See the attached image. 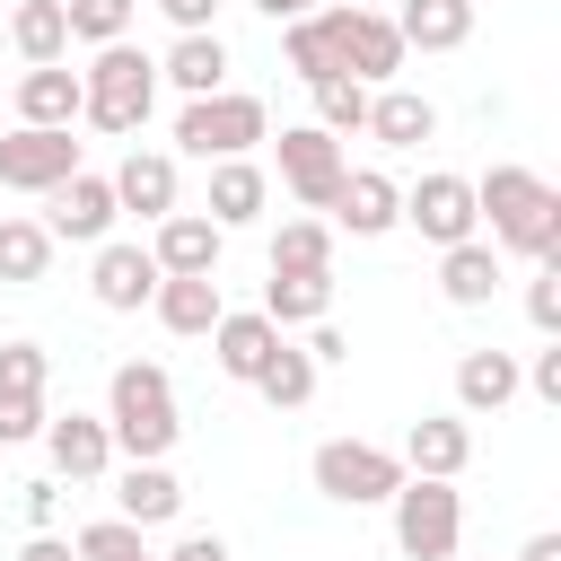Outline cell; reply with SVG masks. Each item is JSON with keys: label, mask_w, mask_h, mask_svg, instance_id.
I'll return each mask as SVG.
<instances>
[{"label": "cell", "mask_w": 561, "mask_h": 561, "mask_svg": "<svg viewBox=\"0 0 561 561\" xmlns=\"http://www.w3.org/2000/svg\"><path fill=\"white\" fill-rule=\"evenodd\" d=\"M473 210L491 219V245L500 254H526V263H552L561 254V193L535 167H491L473 184Z\"/></svg>", "instance_id": "1"}, {"label": "cell", "mask_w": 561, "mask_h": 561, "mask_svg": "<svg viewBox=\"0 0 561 561\" xmlns=\"http://www.w3.org/2000/svg\"><path fill=\"white\" fill-rule=\"evenodd\" d=\"M105 438H114V456H131V465H149V456H167V447L184 438V421H175V377H167L158 359H123V368L105 377Z\"/></svg>", "instance_id": "2"}, {"label": "cell", "mask_w": 561, "mask_h": 561, "mask_svg": "<svg viewBox=\"0 0 561 561\" xmlns=\"http://www.w3.org/2000/svg\"><path fill=\"white\" fill-rule=\"evenodd\" d=\"M149 105H158V61H149L131 35H123V44H96V61L79 70V123L131 140V131L149 123Z\"/></svg>", "instance_id": "3"}, {"label": "cell", "mask_w": 561, "mask_h": 561, "mask_svg": "<svg viewBox=\"0 0 561 561\" xmlns=\"http://www.w3.org/2000/svg\"><path fill=\"white\" fill-rule=\"evenodd\" d=\"M175 140H184V158H245L254 140H272V114L245 88H210V96H184Z\"/></svg>", "instance_id": "4"}, {"label": "cell", "mask_w": 561, "mask_h": 561, "mask_svg": "<svg viewBox=\"0 0 561 561\" xmlns=\"http://www.w3.org/2000/svg\"><path fill=\"white\" fill-rule=\"evenodd\" d=\"M386 508H394L403 561H447V552L465 543V500H456V482H438V473H403Z\"/></svg>", "instance_id": "5"}, {"label": "cell", "mask_w": 561, "mask_h": 561, "mask_svg": "<svg viewBox=\"0 0 561 561\" xmlns=\"http://www.w3.org/2000/svg\"><path fill=\"white\" fill-rule=\"evenodd\" d=\"M307 473H316L324 500H342V508H377V500H394L403 456H394V447H368V438H324Z\"/></svg>", "instance_id": "6"}, {"label": "cell", "mask_w": 561, "mask_h": 561, "mask_svg": "<svg viewBox=\"0 0 561 561\" xmlns=\"http://www.w3.org/2000/svg\"><path fill=\"white\" fill-rule=\"evenodd\" d=\"M44 377H53V359H44V342H0V447H26V438H44Z\"/></svg>", "instance_id": "7"}, {"label": "cell", "mask_w": 561, "mask_h": 561, "mask_svg": "<svg viewBox=\"0 0 561 561\" xmlns=\"http://www.w3.org/2000/svg\"><path fill=\"white\" fill-rule=\"evenodd\" d=\"M342 175H351V158H342V140H333V131H316V123L280 131V184H289V202H298V210H333Z\"/></svg>", "instance_id": "8"}, {"label": "cell", "mask_w": 561, "mask_h": 561, "mask_svg": "<svg viewBox=\"0 0 561 561\" xmlns=\"http://www.w3.org/2000/svg\"><path fill=\"white\" fill-rule=\"evenodd\" d=\"M61 175H79V140L53 123H18L0 140V193H53Z\"/></svg>", "instance_id": "9"}, {"label": "cell", "mask_w": 561, "mask_h": 561, "mask_svg": "<svg viewBox=\"0 0 561 561\" xmlns=\"http://www.w3.org/2000/svg\"><path fill=\"white\" fill-rule=\"evenodd\" d=\"M114 219H123V202H114V184L105 175H61L53 193H44V228H53V245L70 237V245H105L114 237Z\"/></svg>", "instance_id": "10"}, {"label": "cell", "mask_w": 561, "mask_h": 561, "mask_svg": "<svg viewBox=\"0 0 561 561\" xmlns=\"http://www.w3.org/2000/svg\"><path fill=\"white\" fill-rule=\"evenodd\" d=\"M158 254L149 245H131V237H105L96 245V263H88V289H96V307H114V316H140L149 298H158Z\"/></svg>", "instance_id": "11"}, {"label": "cell", "mask_w": 561, "mask_h": 561, "mask_svg": "<svg viewBox=\"0 0 561 561\" xmlns=\"http://www.w3.org/2000/svg\"><path fill=\"white\" fill-rule=\"evenodd\" d=\"M403 219H412L430 245H465V237L482 228V210H473V184H465V175H421V184L403 193Z\"/></svg>", "instance_id": "12"}, {"label": "cell", "mask_w": 561, "mask_h": 561, "mask_svg": "<svg viewBox=\"0 0 561 561\" xmlns=\"http://www.w3.org/2000/svg\"><path fill=\"white\" fill-rule=\"evenodd\" d=\"M342 18H351V0H324V9H307V18L280 26V53H289V70H298L307 88L342 79Z\"/></svg>", "instance_id": "13"}, {"label": "cell", "mask_w": 561, "mask_h": 561, "mask_svg": "<svg viewBox=\"0 0 561 561\" xmlns=\"http://www.w3.org/2000/svg\"><path fill=\"white\" fill-rule=\"evenodd\" d=\"M394 70H403V35H394V18H377V9L351 0V18H342V79L386 88Z\"/></svg>", "instance_id": "14"}, {"label": "cell", "mask_w": 561, "mask_h": 561, "mask_svg": "<svg viewBox=\"0 0 561 561\" xmlns=\"http://www.w3.org/2000/svg\"><path fill=\"white\" fill-rule=\"evenodd\" d=\"M403 473H438V482H456L465 465H473V430H465V412H421L412 430H403Z\"/></svg>", "instance_id": "15"}, {"label": "cell", "mask_w": 561, "mask_h": 561, "mask_svg": "<svg viewBox=\"0 0 561 561\" xmlns=\"http://www.w3.org/2000/svg\"><path fill=\"white\" fill-rule=\"evenodd\" d=\"M44 456H53V482H96L114 465V438L96 412H70V421H44Z\"/></svg>", "instance_id": "16"}, {"label": "cell", "mask_w": 561, "mask_h": 561, "mask_svg": "<svg viewBox=\"0 0 561 561\" xmlns=\"http://www.w3.org/2000/svg\"><path fill=\"white\" fill-rule=\"evenodd\" d=\"M394 219H403V184H394V175H377V167L342 175V193H333V228H351V237H386Z\"/></svg>", "instance_id": "17"}, {"label": "cell", "mask_w": 561, "mask_h": 561, "mask_svg": "<svg viewBox=\"0 0 561 561\" xmlns=\"http://www.w3.org/2000/svg\"><path fill=\"white\" fill-rule=\"evenodd\" d=\"M149 316H158L167 333H210V324L228 316L219 272H167V280H158V298H149Z\"/></svg>", "instance_id": "18"}, {"label": "cell", "mask_w": 561, "mask_h": 561, "mask_svg": "<svg viewBox=\"0 0 561 561\" xmlns=\"http://www.w3.org/2000/svg\"><path fill=\"white\" fill-rule=\"evenodd\" d=\"M280 351V324L263 316V307H245V316H219L210 324V359H219V377H237V386H254V368Z\"/></svg>", "instance_id": "19"}, {"label": "cell", "mask_w": 561, "mask_h": 561, "mask_svg": "<svg viewBox=\"0 0 561 561\" xmlns=\"http://www.w3.org/2000/svg\"><path fill=\"white\" fill-rule=\"evenodd\" d=\"M430 131H438V105H430V96H412V88H394V79L368 88V140H377V149H421Z\"/></svg>", "instance_id": "20"}, {"label": "cell", "mask_w": 561, "mask_h": 561, "mask_svg": "<svg viewBox=\"0 0 561 561\" xmlns=\"http://www.w3.org/2000/svg\"><path fill=\"white\" fill-rule=\"evenodd\" d=\"M105 184H114V202H123V210H140L149 228L175 210V158H167V149H131Z\"/></svg>", "instance_id": "21"}, {"label": "cell", "mask_w": 561, "mask_h": 561, "mask_svg": "<svg viewBox=\"0 0 561 561\" xmlns=\"http://www.w3.org/2000/svg\"><path fill=\"white\" fill-rule=\"evenodd\" d=\"M219 219H202V210H167L158 219V237H149V254H158V272H219Z\"/></svg>", "instance_id": "22"}, {"label": "cell", "mask_w": 561, "mask_h": 561, "mask_svg": "<svg viewBox=\"0 0 561 561\" xmlns=\"http://www.w3.org/2000/svg\"><path fill=\"white\" fill-rule=\"evenodd\" d=\"M184 508V482L167 473V456H149V465H123V482H114V517H131L140 535L149 526H167Z\"/></svg>", "instance_id": "23"}, {"label": "cell", "mask_w": 561, "mask_h": 561, "mask_svg": "<svg viewBox=\"0 0 561 561\" xmlns=\"http://www.w3.org/2000/svg\"><path fill=\"white\" fill-rule=\"evenodd\" d=\"M18 123L70 131V123H79V70H70V61H26V79H18Z\"/></svg>", "instance_id": "24"}, {"label": "cell", "mask_w": 561, "mask_h": 561, "mask_svg": "<svg viewBox=\"0 0 561 561\" xmlns=\"http://www.w3.org/2000/svg\"><path fill=\"white\" fill-rule=\"evenodd\" d=\"M263 202H272V175H263L254 158H210V210H202V219L245 228V219H263Z\"/></svg>", "instance_id": "25"}, {"label": "cell", "mask_w": 561, "mask_h": 561, "mask_svg": "<svg viewBox=\"0 0 561 561\" xmlns=\"http://www.w3.org/2000/svg\"><path fill=\"white\" fill-rule=\"evenodd\" d=\"M438 289H447V307H491L500 298V245H482V237L438 245Z\"/></svg>", "instance_id": "26"}, {"label": "cell", "mask_w": 561, "mask_h": 561, "mask_svg": "<svg viewBox=\"0 0 561 561\" xmlns=\"http://www.w3.org/2000/svg\"><path fill=\"white\" fill-rule=\"evenodd\" d=\"M394 35H403V53H456L473 35V0H403Z\"/></svg>", "instance_id": "27"}, {"label": "cell", "mask_w": 561, "mask_h": 561, "mask_svg": "<svg viewBox=\"0 0 561 561\" xmlns=\"http://www.w3.org/2000/svg\"><path fill=\"white\" fill-rule=\"evenodd\" d=\"M158 79H167V88H184V96H210V88H228V44H219V26H202V35H175V44H167V61H158Z\"/></svg>", "instance_id": "28"}, {"label": "cell", "mask_w": 561, "mask_h": 561, "mask_svg": "<svg viewBox=\"0 0 561 561\" xmlns=\"http://www.w3.org/2000/svg\"><path fill=\"white\" fill-rule=\"evenodd\" d=\"M263 316L289 333V324H324L333 316V272H272L263 280Z\"/></svg>", "instance_id": "29"}, {"label": "cell", "mask_w": 561, "mask_h": 561, "mask_svg": "<svg viewBox=\"0 0 561 561\" xmlns=\"http://www.w3.org/2000/svg\"><path fill=\"white\" fill-rule=\"evenodd\" d=\"M517 386H526V377H517V359H508V351H491V342L456 359V403H465V412H500Z\"/></svg>", "instance_id": "30"}, {"label": "cell", "mask_w": 561, "mask_h": 561, "mask_svg": "<svg viewBox=\"0 0 561 561\" xmlns=\"http://www.w3.org/2000/svg\"><path fill=\"white\" fill-rule=\"evenodd\" d=\"M9 44H18V61H70V18H61V0H18V9H9Z\"/></svg>", "instance_id": "31"}, {"label": "cell", "mask_w": 561, "mask_h": 561, "mask_svg": "<svg viewBox=\"0 0 561 561\" xmlns=\"http://www.w3.org/2000/svg\"><path fill=\"white\" fill-rule=\"evenodd\" d=\"M272 272H333V219H324V210L280 219V237H272Z\"/></svg>", "instance_id": "32"}, {"label": "cell", "mask_w": 561, "mask_h": 561, "mask_svg": "<svg viewBox=\"0 0 561 561\" xmlns=\"http://www.w3.org/2000/svg\"><path fill=\"white\" fill-rule=\"evenodd\" d=\"M44 272H53V228L9 210V219H0V280L26 289V280H44Z\"/></svg>", "instance_id": "33"}, {"label": "cell", "mask_w": 561, "mask_h": 561, "mask_svg": "<svg viewBox=\"0 0 561 561\" xmlns=\"http://www.w3.org/2000/svg\"><path fill=\"white\" fill-rule=\"evenodd\" d=\"M254 386H263V403H272V412H298V403L316 394V359H307V351H298V342L280 333V351H272V359L254 368Z\"/></svg>", "instance_id": "34"}, {"label": "cell", "mask_w": 561, "mask_h": 561, "mask_svg": "<svg viewBox=\"0 0 561 561\" xmlns=\"http://www.w3.org/2000/svg\"><path fill=\"white\" fill-rule=\"evenodd\" d=\"M61 18H70V44H123L140 0H61Z\"/></svg>", "instance_id": "35"}, {"label": "cell", "mask_w": 561, "mask_h": 561, "mask_svg": "<svg viewBox=\"0 0 561 561\" xmlns=\"http://www.w3.org/2000/svg\"><path fill=\"white\" fill-rule=\"evenodd\" d=\"M316 131H333V140L368 131V88H359V79H324V88H316Z\"/></svg>", "instance_id": "36"}, {"label": "cell", "mask_w": 561, "mask_h": 561, "mask_svg": "<svg viewBox=\"0 0 561 561\" xmlns=\"http://www.w3.org/2000/svg\"><path fill=\"white\" fill-rule=\"evenodd\" d=\"M79 561H140L149 543H140V526L131 517H96V526H79V543H70Z\"/></svg>", "instance_id": "37"}, {"label": "cell", "mask_w": 561, "mask_h": 561, "mask_svg": "<svg viewBox=\"0 0 561 561\" xmlns=\"http://www.w3.org/2000/svg\"><path fill=\"white\" fill-rule=\"evenodd\" d=\"M526 316H535V333H561V254L535 263V280H526Z\"/></svg>", "instance_id": "38"}, {"label": "cell", "mask_w": 561, "mask_h": 561, "mask_svg": "<svg viewBox=\"0 0 561 561\" xmlns=\"http://www.w3.org/2000/svg\"><path fill=\"white\" fill-rule=\"evenodd\" d=\"M517 377H526V386H535L543 403H561V342L543 333V351H535V368H517Z\"/></svg>", "instance_id": "39"}, {"label": "cell", "mask_w": 561, "mask_h": 561, "mask_svg": "<svg viewBox=\"0 0 561 561\" xmlns=\"http://www.w3.org/2000/svg\"><path fill=\"white\" fill-rule=\"evenodd\" d=\"M53 517H61V482H26V526L44 535Z\"/></svg>", "instance_id": "40"}, {"label": "cell", "mask_w": 561, "mask_h": 561, "mask_svg": "<svg viewBox=\"0 0 561 561\" xmlns=\"http://www.w3.org/2000/svg\"><path fill=\"white\" fill-rule=\"evenodd\" d=\"M298 351H307V359H316V368H333V359H351V342H342V333H333V324H316V333H307V342H298Z\"/></svg>", "instance_id": "41"}, {"label": "cell", "mask_w": 561, "mask_h": 561, "mask_svg": "<svg viewBox=\"0 0 561 561\" xmlns=\"http://www.w3.org/2000/svg\"><path fill=\"white\" fill-rule=\"evenodd\" d=\"M158 9H167V18H175V35H202V26H210V9H219V0H158Z\"/></svg>", "instance_id": "42"}, {"label": "cell", "mask_w": 561, "mask_h": 561, "mask_svg": "<svg viewBox=\"0 0 561 561\" xmlns=\"http://www.w3.org/2000/svg\"><path fill=\"white\" fill-rule=\"evenodd\" d=\"M167 561H237V552H228V543H219V535H184V543H175V552H167Z\"/></svg>", "instance_id": "43"}, {"label": "cell", "mask_w": 561, "mask_h": 561, "mask_svg": "<svg viewBox=\"0 0 561 561\" xmlns=\"http://www.w3.org/2000/svg\"><path fill=\"white\" fill-rule=\"evenodd\" d=\"M18 561H79V552H70V543L44 526V535H26V552H18Z\"/></svg>", "instance_id": "44"}, {"label": "cell", "mask_w": 561, "mask_h": 561, "mask_svg": "<svg viewBox=\"0 0 561 561\" xmlns=\"http://www.w3.org/2000/svg\"><path fill=\"white\" fill-rule=\"evenodd\" d=\"M254 9H263L272 26H289V18H307V9H324V0H254Z\"/></svg>", "instance_id": "45"}, {"label": "cell", "mask_w": 561, "mask_h": 561, "mask_svg": "<svg viewBox=\"0 0 561 561\" xmlns=\"http://www.w3.org/2000/svg\"><path fill=\"white\" fill-rule=\"evenodd\" d=\"M517 561H561V535H526V552Z\"/></svg>", "instance_id": "46"}, {"label": "cell", "mask_w": 561, "mask_h": 561, "mask_svg": "<svg viewBox=\"0 0 561 561\" xmlns=\"http://www.w3.org/2000/svg\"><path fill=\"white\" fill-rule=\"evenodd\" d=\"M140 561H158V552H140Z\"/></svg>", "instance_id": "47"}]
</instances>
